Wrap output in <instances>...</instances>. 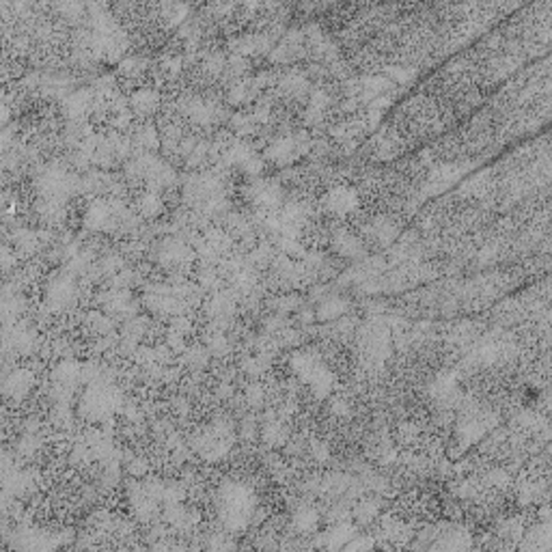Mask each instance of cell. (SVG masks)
<instances>
[{
	"label": "cell",
	"mask_w": 552,
	"mask_h": 552,
	"mask_svg": "<svg viewBox=\"0 0 552 552\" xmlns=\"http://www.w3.org/2000/svg\"><path fill=\"white\" fill-rule=\"evenodd\" d=\"M387 76H389V80L395 84V82H399V84H406L408 80H412L414 76H416V71L414 69H408V67H387Z\"/></svg>",
	"instance_id": "cell-39"
},
{
	"label": "cell",
	"mask_w": 552,
	"mask_h": 552,
	"mask_svg": "<svg viewBox=\"0 0 552 552\" xmlns=\"http://www.w3.org/2000/svg\"><path fill=\"white\" fill-rule=\"evenodd\" d=\"M262 95V89L257 87V82H254V78L246 76L237 82H233L229 87V104L233 106H242V104H250V102H257Z\"/></svg>",
	"instance_id": "cell-13"
},
{
	"label": "cell",
	"mask_w": 552,
	"mask_h": 552,
	"mask_svg": "<svg viewBox=\"0 0 552 552\" xmlns=\"http://www.w3.org/2000/svg\"><path fill=\"white\" fill-rule=\"evenodd\" d=\"M377 516H380V505H377V500L365 498V500L356 503V507H354V518H356L358 522L369 524V522H373Z\"/></svg>",
	"instance_id": "cell-29"
},
{
	"label": "cell",
	"mask_w": 552,
	"mask_h": 552,
	"mask_svg": "<svg viewBox=\"0 0 552 552\" xmlns=\"http://www.w3.org/2000/svg\"><path fill=\"white\" fill-rule=\"evenodd\" d=\"M233 309H235V298H233L231 293H227V291H218L216 295H211L209 305H207L209 315L214 317V319H218V322L229 319L231 313H233Z\"/></svg>",
	"instance_id": "cell-22"
},
{
	"label": "cell",
	"mask_w": 552,
	"mask_h": 552,
	"mask_svg": "<svg viewBox=\"0 0 552 552\" xmlns=\"http://www.w3.org/2000/svg\"><path fill=\"white\" fill-rule=\"evenodd\" d=\"M205 348L209 350V354L221 356V354L229 352V339L225 336V332H214V334H209Z\"/></svg>",
	"instance_id": "cell-36"
},
{
	"label": "cell",
	"mask_w": 552,
	"mask_h": 552,
	"mask_svg": "<svg viewBox=\"0 0 552 552\" xmlns=\"http://www.w3.org/2000/svg\"><path fill=\"white\" fill-rule=\"evenodd\" d=\"M354 527L348 522V520H343V522H336V524H332V529L324 535V544L328 546V548H343L352 537H354Z\"/></svg>",
	"instance_id": "cell-25"
},
{
	"label": "cell",
	"mask_w": 552,
	"mask_h": 552,
	"mask_svg": "<svg viewBox=\"0 0 552 552\" xmlns=\"http://www.w3.org/2000/svg\"><path fill=\"white\" fill-rule=\"evenodd\" d=\"M313 149V139L309 132L300 130V132H293L287 136H278L274 139L268 149H266V160H270L276 166H289L293 164L298 158L307 155Z\"/></svg>",
	"instance_id": "cell-4"
},
{
	"label": "cell",
	"mask_w": 552,
	"mask_h": 552,
	"mask_svg": "<svg viewBox=\"0 0 552 552\" xmlns=\"http://www.w3.org/2000/svg\"><path fill=\"white\" fill-rule=\"evenodd\" d=\"M95 91L93 89H78L69 95L63 98V114L69 121H80L87 114L93 112L95 106Z\"/></svg>",
	"instance_id": "cell-7"
},
{
	"label": "cell",
	"mask_w": 552,
	"mask_h": 552,
	"mask_svg": "<svg viewBox=\"0 0 552 552\" xmlns=\"http://www.w3.org/2000/svg\"><path fill=\"white\" fill-rule=\"evenodd\" d=\"M248 194L254 205L264 209H276L283 203V188L274 180H254L248 188Z\"/></svg>",
	"instance_id": "cell-8"
},
{
	"label": "cell",
	"mask_w": 552,
	"mask_h": 552,
	"mask_svg": "<svg viewBox=\"0 0 552 552\" xmlns=\"http://www.w3.org/2000/svg\"><path fill=\"white\" fill-rule=\"evenodd\" d=\"M332 248L336 250L339 257H346V259H358L360 254L365 252L363 242H360L354 233H350V231H346V229L334 231V235H332Z\"/></svg>",
	"instance_id": "cell-14"
},
{
	"label": "cell",
	"mask_w": 552,
	"mask_h": 552,
	"mask_svg": "<svg viewBox=\"0 0 552 552\" xmlns=\"http://www.w3.org/2000/svg\"><path fill=\"white\" fill-rule=\"evenodd\" d=\"M184 360L190 369H203L207 365V358H209V350L205 346H192V348H186L184 352Z\"/></svg>",
	"instance_id": "cell-32"
},
{
	"label": "cell",
	"mask_w": 552,
	"mask_h": 552,
	"mask_svg": "<svg viewBox=\"0 0 552 552\" xmlns=\"http://www.w3.org/2000/svg\"><path fill=\"white\" fill-rule=\"evenodd\" d=\"M367 233H369V237H371L373 242H377V244H382V246H389V244L395 242V237H397V227H395V223L389 221V218H377V221H373V223L367 227Z\"/></svg>",
	"instance_id": "cell-23"
},
{
	"label": "cell",
	"mask_w": 552,
	"mask_h": 552,
	"mask_svg": "<svg viewBox=\"0 0 552 552\" xmlns=\"http://www.w3.org/2000/svg\"><path fill=\"white\" fill-rule=\"evenodd\" d=\"M33 384H35V375L28 369H13L11 373L5 375L3 393L11 399H22L30 393Z\"/></svg>",
	"instance_id": "cell-10"
},
{
	"label": "cell",
	"mask_w": 552,
	"mask_h": 552,
	"mask_svg": "<svg viewBox=\"0 0 552 552\" xmlns=\"http://www.w3.org/2000/svg\"><path fill=\"white\" fill-rule=\"evenodd\" d=\"M182 69H184V59L182 57H173V54H166L162 61H160V67H158V71H160V76H164V78H177L180 74H182Z\"/></svg>",
	"instance_id": "cell-35"
},
{
	"label": "cell",
	"mask_w": 552,
	"mask_h": 552,
	"mask_svg": "<svg viewBox=\"0 0 552 552\" xmlns=\"http://www.w3.org/2000/svg\"><path fill=\"white\" fill-rule=\"evenodd\" d=\"M276 87H278V93L289 100H300L311 93L309 78L303 71H289V74L281 76Z\"/></svg>",
	"instance_id": "cell-11"
},
{
	"label": "cell",
	"mask_w": 552,
	"mask_h": 552,
	"mask_svg": "<svg viewBox=\"0 0 552 552\" xmlns=\"http://www.w3.org/2000/svg\"><path fill=\"white\" fill-rule=\"evenodd\" d=\"M188 262H192V250L188 244H184L182 240H164V244L160 246V264L177 270L184 268Z\"/></svg>",
	"instance_id": "cell-9"
},
{
	"label": "cell",
	"mask_w": 552,
	"mask_h": 552,
	"mask_svg": "<svg viewBox=\"0 0 552 552\" xmlns=\"http://www.w3.org/2000/svg\"><path fill=\"white\" fill-rule=\"evenodd\" d=\"M57 9L61 11L63 18H69V20H80L84 16V11H87V7L82 3H59Z\"/></svg>",
	"instance_id": "cell-38"
},
{
	"label": "cell",
	"mask_w": 552,
	"mask_h": 552,
	"mask_svg": "<svg viewBox=\"0 0 552 552\" xmlns=\"http://www.w3.org/2000/svg\"><path fill=\"white\" fill-rule=\"evenodd\" d=\"M16 246H18L20 250H24V252H33V250H37V246H39V237H37L33 231L22 229V231L16 233Z\"/></svg>",
	"instance_id": "cell-37"
},
{
	"label": "cell",
	"mask_w": 552,
	"mask_h": 552,
	"mask_svg": "<svg viewBox=\"0 0 552 552\" xmlns=\"http://www.w3.org/2000/svg\"><path fill=\"white\" fill-rule=\"evenodd\" d=\"M130 473L132 475H145L147 473V462L145 459H141V457H134L132 462H130Z\"/></svg>",
	"instance_id": "cell-45"
},
{
	"label": "cell",
	"mask_w": 552,
	"mask_h": 552,
	"mask_svg": "<svg viewBox=\"0 0 552 552\" xmlns=\"http://www.w3.org/2000/svg\"><path fill=\"white\" fill-rule=\"evenodd\" d=\"M164 516H166L168 522H171L180 531H190L199 522V514L194 512V509L186 507L184 500L182 503H166Z\"/></svg>",
	"instance_id": "cell-15"
},
{
	"label": "cell",
	"mask_w": 552,
	"mask_h": 552,
	"mask_svg": "<svg viewBox=\"0 0 552 552\" xmlns=\"http://www.w3.org/2000/svg\"><path fill=\"white\" fill-rule=\"evenodd\" d=\"M317 524H319V514L317 509H313L311 505H303L293 512V518H291V527L298 531L300 535H311L317 531Z\"/></svg>",
	"instance_id": "cell-18"
},
{
	"label": "cell",
	"mask_w": 552,
	"mask_h": 552,
	"mask_svg": "<svg viewBox=\"0 0 552 552\" xmlns=\"http://www.w3.org/2000/svg\"><path fill=\"white\" fill-rule=\"evenodd\" d=\"M162 199H160V194L158 192H153V190H147L143 196H141V201H139V214L141 216H145V218H155L160 211H162Z\"/></svg>",
	"instance_id": "cell-28"
},
{
	"label": "cell",
	"mask_w": 552,
	"mask_h": 552,
	"mask_svg": "<svg viewBox=\"0 0 552 552\" xmlns=\"http://www.w3.org/2000/svg\"><path fill=\"white\" fill-rule=\"evenodd\" d=\"M233 440H235V434H233L231 423L218 421V423H214V425H211L209 430H205L203 434H199L192 445H194V451H196L203 459H207V462H218V459H223V457L227 455V451L231 449Z\"/></svg>",
	"instance_id": "cell-3"
},
{
	"label": "cell",
	"mask_w": 552,
	"mask_h": 552,
	"mask_svg": "<svg viewBox=\"0 0 552 552\" xmlns=\"http://www.w3.org/2000/svg\"><path fill=\"white\" fill-rule=\"evenodd\" d=\"M160 9H162V18H166V22L173 24V26H182L190 18L186 5H177V3L171 5V3H168V5H162Z\"/></svg>",
	"instance_id": "cell-33"
},
{
	"label": "cell",
	"mask_w": 552,
	"mask_h": 552,
	"mask_svg": "<svg viewBox=\"0 0 552 552\" xmlns=\"http://www.w3.org/2000/svg\"><path fill=\"white\" fill-rule=\"evenodd\" d=\"M80 188L78 177H74L69 171L59 166L48 168L46 173H41L39 177V192L41 199H52V201H67V196H71L74 190Z\"/></svg>",
	"instance_id": "cell-5"
},
{
	"label": "cell",
	"mask_w": 552,
	"mask_h": 552,
	"mask_svg": "<svg viewBox=\"0 0 552 552\" xmlns=\"http://www.w3.org/2000/svg\"><path fill=\"white\" fill-rule=\"evenodd\" d=\"M430 395L438 401V404H449L455 399L457 395V380L453 373H442L438 375L432 384H430Z\"/></svg>",
	"instance_id": "cell-17"
},
{
	"label": "cell",
	"mask_w": 552,
	"mask_h": 552,
	"mask_svg": "<svg viewBox=\"0 0 552 552\" xmlns=\"http://www.w3.org/2000/svg\"><path fill=\"white\" fill-rule=\"evenodd\" d=\"M346 313H348V300L341 298V295H328V298H324L317 305L315 317L319 322H334Z\"/></svg>",
	"instance_id": "cell-20"
},
{
	"label": "cell",
	"mask_w": 552,
	"mask_h": 552,
	"mask_svg": "<svg viewBox=\"0 0 552 552\" xmlns=\"http://www.w3.org/2000/svg\"><path fill=\"white\" fill-rule=\"evenodd\" d=\"M486 481H488L490 486H494V488L505 490V488L509 486V475H507V471H503V469H494V471L488 473Z\"/></svg>",
	"instance_id": "cell-41"
},
{
	"label": "cell",
	"mask_w": 552,
	"mask_h": 552,
	"mask_svg": "<svg viewBox=\"0 0 552 552\" xmlns=\"http://www.w3.org/2000/svg\"><path fill=\"white\" fill-rule=\"evenodd\" d=\"M328 455H330L328 445H324V442H311V457H313L315 462H326Z\"/></svg>",
	"instance_id": "cell-44"
},
{
	"label": "cell",
	"mask_w": 552,
	"mask_h": 552,
	"mask_svg": "<svg viewBox=\"0 0 552 552\" xmlns=\"http://www.w3.org/2000/svg\"><path fill=\"white\" fill-rule=\"evenodd\" d=\"M298 305H300V300L295 298V295H283V298L274 300V309H276L278 313H289V311H293Z\"/></svg>",
	"instance_id": "cell-43"
},
{
	"label": "cell",
	"mask_w": 552,
	"mask_h": 552,
	"mask_svg": "<svg viewBox=\"0 0 552 552\" xmlns=\"http://www.w3.org/2000/svg\"><path fill=\"white\" fill-rule=\"evenodd\" d=\"M469 546H471V537L459 527H449L447 533L440 535V541L434 544V548H455V550L469 548Z\"/></svg>",
	"instance_id": "cell-27"
},
{
	"label": "cell",
	"mask_w": 552,
	"mask_h": 552,
	"mask_svg": "<svg viewBox=\"0 0 552 552\" xmlns=\"http://www.w3.org/2000/svg\"><path fill=\"white\" fill-rule=\"evenodd\" d=\"M225 65H227V57H225L223 52H209V54L203 59V69H205V74L211 76V78L223 76Z\"/></svg>",
	"instance_id": "cell-34"
},
{
	"label": "cell",
	"mask_w": 552,
	"mask_h": 552,
	"mask_svg": "<svg viewBox=\"0 0 552 552\" xmlns=\"http://www.w3.org/2000/svg\"><path fill=\"white\" fill-rule=\"evenodd\" d=\"M264 397H266V391H264V387L259 384V382H252V384L246 389V401L250 406H254V408L264 404Z\"/></svg>",
	"instance_id": "cell-40"
},
{
	"label": "cell",
	"mask_w": 552,
	"mask_h": 552,
	"mask_svg": "<svg viewBox=\"0 0 552 552\" xmlns=\"http://www.w3.org/2000/svg\"><path fill=\"white\" fill-rule=\"evenodd\" d=\"M322 205L332 216H350L358 209V192L348 186H336L328 190Z\"/></svg>",
	"instance_id": "cell-6"
},
{
	"label": "cell",
	"mask_w": 552,
	"mask_h": 552,
	"mask_svg": "<svg viewBox=\"0 0 552 552\" xmlns=\"http://www.w3.org/2000/svg\"><path fill=\"white\" fill-rule=\"evenodd\" d=\"M373 546H375V541H373L369 535H365V537H363V535H354L343 548H346V550H369V548H373Z\"/></svg>",
	"instance_id": "cell-42"
},
{
	"label": "cell",
	"mask_w": 552,
	"mask_h": 552,
	"mask_svg": "<svg viewBox=\"0 0 552 552\" xmlns=\"http://www.w3.org/2000/svg\"><path fill=\"white\" fill-rule=\"evenodd\" d=\"M262 440H264V445L270 447V449H281L283 445H287L289 432H287V428L283 425V421H278V418H268V421L264 423V428H262Z\"/></svg>",
	"instance_id": "cell-21"
},
{
	"label": "cell",
	"mask_w": 552,
	"mask_h": 552,
	"mask_svg": "<svg viewBox=\"0 0 552 552\" xmlns=\"http://www.w3.org/2000/svg\"><path fill=\"white\" fill-rule=\"evenodd\" d=\"M145 69H147V61L143 59V57H127L125 61H121V65H119V74L123 76V78H139V76H143L145 74Z\"/></svg>",
	"instance_id": "cell-31"
},
{
	"label": "cell",
	"mask_w": 552,
	"mask_h": 552,
	"mask_svg": "<svg viewBox=\"0 0 552 552\" xmlns=\"http://www.w3.org/2000/svg\"><path fill=\"white\" fill-rule=\"evenodd\" d=\"M121 408V395L110 382H95L89 384L82 397L80 412L89 421H104Z\"/></svg>",
	"instance_id": "cell-2"
},
{
	"label": "cell",
	"mask_w": 552,
	"mask_h": 552,
	"mask_svg": "<svg viewBox=\"0 0 552 552\" xmlns=\"http://www.w3.org/2000/svg\"><path fill=\"white\" fill-rule=\"evenodd\" d=\"M132 145H136L141 149V153L155 151L160 147V136L155 132V127L153 125H141L136 130V134H134V143Z\"/></svg>",
	"instance_id": "cell-26"
},
{
	"label": "cell",
	"mask_w": 552,
	"mask_h": 552,
	"mask_svg": "<svg viewBox=\"0 0 552 552\" xmlns=\"http://www.w3.org/2000/svg\"><path fill=\"white\" fill-rule=\"evenodd\" d=\"M130 110L139 117H151L160 108V93L155 89H139L130 98Z\"/></svg>",
	"instance_id": "cell-16"
},
{
	"label": "cell",
	"mask_w": 552,
	"mask_h": 552,
	"mask_svg": "<svg viewBox=\"0 0 552 552\" xmlns=\"http://www.w3.org/2000/svg\"><path fill=\"white\" fill-rule=\"evenodd\" d=\"M535 548V550H548L550 548V524L544 520L541 524L535 527V531L527 537L524 548Z\"/></svg>",
	"instance_id": "cell-30"
},
{
	"label": "cell",
	"mask_w": 552,
	"mask_h": 552,
	"mask_svg": "<svg viewBox=\"0 0 552 552\" xmlns=\"http://www.w3.org/2000/svg\"><path fill=\"white\" fill-rule=\"evenodd\" d=\"M76 300V285L69 276L54 278L48 289V307L52 309H67Z\"/></svg>",
	"instance_id": "cell-12"
},
{
	"label": "cell",
	"mask_w": 552,
	"mask_h": 552,
	"mask_svg": "<svg viewBox=\"0 0 552 552\" xmlns=\"http://www.w3.org/2000/svg\"><path fill=\"white\" fill-rule=\"evenodd\" d=\"M216 509L223 529L229 533H240L250 524L254 516V494L244 483H223L216 494Z\"/></svg>",
	"instance_id": "cell-1"
},
{
	"label": "cell",
	"mask_w": 552,
	"mask_h": 552,
	"mask_svg": "<svg viewBox=\"0 0 552 552\" xmlns=\"http://www.w3.org/2000/svg\"><path fill=\"white\" fill-rule=\"evenodd\" d=\"M229 125H231V130L237 139H246V136H252L254 132H257L262 123L257 121V117H254L252 112H237V114L231 117Z\"/></svg>",
	"instance_id": "cell-24"
},
{
	"label": "cell",
	"mask_w": 552,
	"mask_h": 552,
	"mask_svg": "<svg viewBox=\"0 0 552 552\" xmlns=\"http://www.w3.org/2000/svg\"><path fill=\"white\" fill-rule=\"evenodd\" d=\"M307 384L311 387V391L317 399H326V397H330V393L334 389V375L326 365H319L313 371V375L307 380Z\"/></svg>",
	"instance_id": "cell-19"
}]
</instances>
